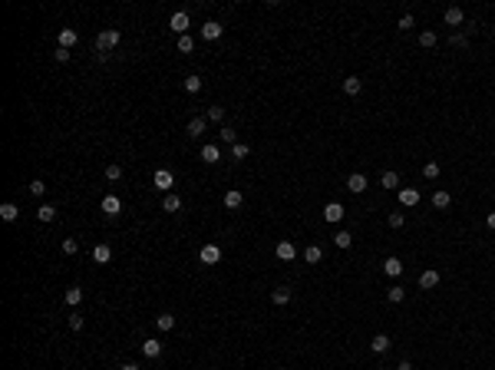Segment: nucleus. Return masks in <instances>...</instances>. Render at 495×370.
<instances>
[{
    "label": "nucleus",
    "mask_w": 495,
    "mask_h": 370,
    "mask_svg": "<svg viewBox=\"0 0 495 370\" xmlns=\"http://www.w3.org/2000/svg\"><path fill=\"white\" fill-rule=\"evenodd\" d=\"M442 20H446V27H462L465 14H462V7H449L446 14H442Z\"/></svg>",
    "instance_id": "obj_8"
},
{
    "label": "nucleus",
    "mask_w": 495,
    "mask_h": 370,
    "mask_svg": "<svg viewBox=\"0 0 495 370\" xmlns=\"http://www.w3.org/2000/svg\"><path fill=\"white\" fill-rule=\"evenodd\" d=\"M248 146H244V142H235V146H231V159H235V162H241V159H248Z\"/></svg>",
    "instance_id": "obj_33"
},
{
    "label": "nucleus",
    "mask_w": 495,
    "mask_h": 370,
    "mask_svg": "<svg viewBox=\"0 0 495 370\" xmlns=\"http://www.w3.org/2000/svg\"><path fill=\"white\" fill-rule=\"evenodd\" d=\"M142 354H145V357H149V360H155V357L158 354H162V340H145V344H142Z\"/></svg>",
    "instance_id": "obj_21"
},
{
    "label": "nucleus",
    "mask_w": 495,
    "mask_h": 370,
    "mask_svg": "<svg viewBox=\"0 0 495 370\" xmlns=\"http://www.w3.org/2000/svg\"><path fill=\"white\" fill-rule=\"evenodd\" d=\"M485 225H488V228L495 231V212H488V215H485Z\"/></svg>",
    "instance_id": "obj_48"
},
{
    "label": "nucleus",
    "mask_w": 495,
    "mask_h": 370,
    "mask_svg": "<svg viewBox=\"0 0 495 370\" xmlns=\"http://www.w3.org/2000/svg\"><path fill=\"white\" fill-rule=\"evenodd\" d=\"M198 258H202V265H218V261H221V248H218V244H202Z\"/></svg>",
    "instance_id": "obj_5"
},
{
    "label": "nucleus",
    "mask_w": 495,
    "mask_h": 370,
    "mask_svg": "<svg viewBox=\"0 0 495 370\" xmlns=\"http://www.w3.org/2000/svg\"><path fill=\"white\" fill-rule=\"evenodd\" d=\"M403 212H390V228H403Z\"/></svg>",
    "instance_id": "obj_42"
},
{
    "label": "nucleus",
    "mask_w": 495,
    "mask_h": 370,
    "mask_svg": "<svg viewBox=\"0 0 495 370\" xmlns=\"http://www.w3.org/2000/svg\"><path fill=\"white\" fill-rule=\"evenodd\" d=\"M347 189L354 192V195H360V192L367 189V175H363V172H354L350 179H347Z\"/></svg>",
    "instance_id": "obj_11"
},
{
    "label": "nucleus",
    "mask_w": 495,
    "mask_h": 370,
    "mask_svg": "<svg viewBox=\"0 0 495 370\" xmlns=\"http://www.w3.org/2000/svg\"><path fill=\"white\" fill-rule=\"evenodd\" d=\"M99 208H102V215H109V218H116V215L122 212V202H119V195H106V198H102V205H99Z\"/></svg>",
    "instance_id": "obj_6"
},
{
    "label": "nucleus",
    "mask_w": 495,
    "mask_h": 370,
    "mask_svg": "<svg viewBox=\"0 0 495 370\" xmlns=\"http://www.w3.org/2000/svg\"><path fill=\"white\" fill-rule=\"evenodd\" d=\"M56 60H60V63H66V60H70V50H63V47H56Z\"/></svg>",
    "instance_id": "obj_47"
},
{
    "label": "nucleus",
    "mask_w": 495,
    "mask_h": 370,
    "mask_svg": "<svg viewBox=\"0 0 495 370\" xmlns=\"http://www.w3.org/2000/svg\"><path fill=\"white\" fill-rule=\"evenodd\" d=\"M162 208L169 215H175V212H182V198L175 195V192H169V195H165V202H162Z\"/></svg>",
    "instance_id": "obj_23"
},
{
    "label": "nucleus",
    "mask_w": 495,
    "mask_h": 370,
    "mask_svg": "<svg viewBox=\"0 0 495 370\" xmlns=\"http://www.w3.org/2000/svg\"><path fill=\"white\" fill-rule=\"evenodd\" d=\"M218 139L225 142V146H235V142H238V133H235L231 126H221V129H218Z\"/></svg>",
    "instance_id": "obj_30"
},
{
    "label": "nucleus",
    "mask_w": 495,
    "mask_h": 370,
    "mask_svg": "<svg viewBox=\"0 0 495 370\" xmlns=\"http://www.w3.org/2000/svg\"><path fill=\"white\" fill-rule=\"evenodd\" d=\"M185 89L189 93H202V76H185Z\"/></svg>",
    "instance_id": "obj_39"
},
{
    "label": "nucleus",
    "mask_w": 495,
    "mask_h": 370,
    "mask_svg": "<svg viewBox=\"0 0 495 370\" xmlns=\"http://www.w3.org/2000/svg\"><path fill=\"white\" fill-rule=\"evenodd\" d=\"M221 30H225V27H221L218 20H205V27H202V40H218V37H221Z\"/></svg>",
    "instance_id": "obj_10"
},
{
    "label": "nucleus",
    "mask_w": 495,
    "mask_h": 370,
    "mask_svg": "<svg viewBox=\"0 0 495 370\" xmlns=\"http://www.w3.org/2000/svg\"><path fill=\"white\" fill-rule=\"evenodd\" d=\"M30 192H33L37 198H43V195H47V182H43V179H33V182H30Z\"/></svg>",
    "instance_id": "obj_38"
},
{
    "label": "nucleus",
    "mask_w": 495,
    "mask_h": 370,
    "mask_svg": "<svg viewBox=\"0 0 495 370\" xmlns=\"http://www.w3.org/2000/svg\"><path fill=\"white\" fill-rule=\"evenodd\" d=\"M93 261H96V265H109V261H112V248H109V244H96V248H93Z\"/></svg>",
    "instance_id": "obj_12"
},
{
    "label": "nucleus",
    "mask_w": 495,
    "mask_h": 370,
    "mask_svg": "<svg viewBox=\"0 0 495 370\" xmlns=\"http://www.w3.org/2000/svg\"><path fill=\"white\" fill-rule=\"evenodd\" d=\"M400 205H403V208L419 205V189H400Z\"/></svg>",
    "instance_id": "obj_15"
},
{
    "label": "nucleus",
    "mask_w": 495,
    "mask_h": 370,
    "mask_svg": "<svg viewBox=\"0 0 495 370\" xmlns=\"http://www.w3.org/2000/svg\"><path fill=\"white\" fill-rule=\"evenodd\" d=\"M79 327H83V317L73 311V314H70V331H79Z\"/></svg>",
    "instance_id": "obj_46"
},
{
    "label": "nucleus",
    "mask_w": 495,
    "mask_h": 370,
    "mask_svg": "<svg viewBox=\"0 0 495 370\" xmlns=\"http://www.w3.org/2000/svg\"><path fill=\"white\" fill-rule=\"evenodd\" d=\"M449 205H452V195H449V192H432V208H449Z\"/></svg>",
    "instance_id": "obj_24"
},
{
    "label": "nucleus",
    "mask_w": 495,
    "mask_h": 370,
    "mask_svg": "<svg viewBox=\"0 0 495 370\" xmlns=\"http://www.w3.org/2000/svg\"><path fill=\"white\" fill-rule=\"evenodd\" d=\"M17 215H20V208H17L14 202H4V205H0V218H4V221H17Z\"/></svg>",
    "instance_id": "obj_25"
},
{
    "label": "nucleus",
    "mask_w": 495,
    "mask_h": 370,
    "mask_svg": "<svg viewBox=\"0 0 495 370\" xmlns=\"http://www.w3.org/2000/svg\"><path fill=\"white\" fill-rule=\"evenodd\" d=\"M241 205H244V195H241L238 189H228V192H225V208H228V212H238Z\"/></svg>",
    "instance_id": "obj_9"
},
{
    "label": "nucleus",
    "mask_w": 495,
    "mask_h": 370,
    "mask_svg": "<svg viewBox=\"0 0 495 370\" xmlns=\"http://www.w3.org/2000/svg\"><path fill=\"white\" fill-rule=\"evenodd\" d=\"M63 252L66 255H76L79 252V241H76V238H66V241H63Z\"/></svg>",
    "instance_id": "obj_43"
},
{
    "label": "nucleus",
    "mask_w": 495,
    "mask_h": 370,
    "mask_svg": "<svg viewBox=\"0 0 495 370\" xmlns=\"http://www.w3.org/2000/svg\"><path fill=\"white\" fill-rule=\"evenodd\" d=\"M383 271H386V278H400L403 275V261L400 258H386L383 261Z\"/></svg>",
    "instance_id": "obj_19"
},
{
    "label": "nucleus",
    "mask_w": 495,
    "mask_h": 370,
    "mask_svg": "<svg viewBox=\"0 0 495 370\" xmlns=\"http://www.w3.org/2000/svg\"><path fill=\"white\" fill-rule=\"evenodd\" d=\"M304 261H307V265H320V261H323V248H320V244H307V248H304Z\"/></svg>",
    "instance_id": "obj_13"
},
{
    "label": "nucleus",
    "mask_w": 495,
    "mask_h": 370,
    "mask_svg": "<svg viewBox=\"0 0 495 370\" xmlns=\"http://www.w3.org/2000/svg\"><path fill=\"white\" fill-rule=\"evenodd\" d=\"M344 93L347 96H360L363 93V79L360 76H347L344 79Z\"/></svg>",
    "instance_id": "obj_16"
},
{
    "label": "nucleus",
    "mask_w": 495,
    "mask_h": 370,
    "mask_svg": "<svg viewBox=\"0 0 495 370\" xmlns=\"http://www.w3.org/2000/svg\"><path fill=\"white\" fill-rule=\"evenodd\" d=\"M413 24H416V20H413V14H403L396 27H400V30H413Z\"/></svg>",
    "instance_id": "obj_41"
},
{
    "label": "nucleus",
    "mask_w": 495,
    "mask_h": 370,
    "mask_svg": "<svg viewBox=\"0 0 495 370\" xmlns=\"http://www.w3.org/2000/svg\"><path fill=\"white\" fill-rule=\"evenodd\" d=\"M436 43H439V37H436V30H423V33H419V47H423V50H432Z\"/></svg>",
    "instance_id": "obj_26"
},
{
    "label": "nucleus",
    "mask_w": 495,
    "mask_h": 370,
    "mask_svg": "<svg viewBox=\"0 0 495 370\" xmlns=\"http://www.w3.org/2000/svg\"><path fill=\"white\" fill-rule=\"evenodd\" d=\"M208 119H212V122H221V119H225V109H221V106H212V109H208Z\"/></svg>",
    "instance_id": "obj_44"
},
{
    "label": "nucleus",
    "mask_w": 495,
    "mask_h": 370,
    "mask_svg": "<svg viewBox=\"0 0 495 370\" xmlns=\"http://www.w3.org/2000/svg\"><path fill=\"white\" fill-rule=\"evenodd\" d=\"M106 179H109V182H119V179H122V169H119V166H106Z\"/></svg>",
    "instance_id": "obj_40"
},
{
    "label": "nucleus",
    "mask_w": 495,
    "mask_h": 370,
    "mask_svg": "<svg viewBox=\"0 0 495 370\" xmlns=\"http://www.w3.org/2000/svg\"><path fill=\"white\" fill-rule=\"evenodd\" d=\"M436 284H439V271H423V275H419V288H423V291H432V288H436Z\"/></svg>",
    "instance_id": "obj_14"
},
{
    "label": "nucleus",
    "mask_w": 495,
    "mask_h": 370,
    "mask_svg": "<svg viewBox=\"0 0 495 370\" xmlns=\"http://www.w3.org/2000/svg\"><path fill=\"white\" fill-rule=\"evenodd\" d=\"M119 40H122V33H119V30H102L99 37H96V53H99V60L109 53V50L119 47Z\"/></svg>",
    "instance_id": "obj_1"
},
{
    "label": "nucleus",
    "mask_w": 495,
    "mask_h": 370,
    "mask_svg": "<svg viewBox=\"0 0 495 370\" xmlns=\"http://www.w3.org/2000/svg\"><path fill=\"white\" fill-rule=\"evenodd\" d=\"M152 185H155L158 192H172V185H175V175L169 172V169H158V172L152 175Z\"/></svg>",
    "instance_id": "obj_3"
},
{
    "label": "nucleus",
    "mask_w": 495,
    "mask_h": 370,
    "mask_svg": "<svg viewBox=\"0 0 495 370\" xmlns=\"http://www.w3.org/2000/svg\"><path fill=\"white\" fill-rule=\"evenodd\" d=\"M274 255H277L281 261H294V258H297V248H294V241H277Z\"/></svg>",
    "instance_id": "obj_7"
},
{
    "label": "nucleus",
    "mask_w": 495,
    "mask_h": 370,
    "mask_svg": "<svg viewBox=\"0 0 495 370\" xmlns=\"http://www.w3.org/2000/svg\"><path fill=\"white\" fill-rule=\"evenodd\" d=\"M189 136H195V139H198V136H205V116H195L189 122Z\"/></svg>",
    "instance_id": "obj_31"
},
{
    "label": "nucleus",
    "mask_w": 495,
    "mask_h": 370,
    "mask_svg": "<svg viewBox=\"0 0 495 370\" xmlns=\"http://www.w3.org/2000/svg\"><path fill=\"white\" fill-rule=\"evenodd\" d=\"M396 370H416V367H413L409 360H400V367H396Z\"/></svg>",
    "instance_id": "obj_49"
},
{
    "label": "nucleus",
    "mask_w": 495,
    "mask_h": 370,
    "mask_svg": "<svg viewBox=\"0 0 495 370\" xmlns=\"http://www.w3.org/2000/svg\"><path fill=\"white\" fill-rule=\"evenodd\" d=\"M344 215L347 212H344V205H340V202H327V205H323V221H330V225H337Z\"/></svg>",
    "instance_id": "obj_4"
},
{
    "label": "nucleus",
    "mask_w": 495,
    "mask_h": 370,
    "mask_svg": "<svg viewBox=\"0 0 495 370\" xmlns=\"http://www.w3.org/2000/svg\"><path fill=\"white\" fill-rule=\"evenodd\" d=\"M449 43H452L456 50H462L465 43H469V40H465V33H452V40H449Z\"/></svg>",
    "instance_id": "obj_45"
},
{
    "label": "nucleus",
    "mask_w": 495,
    "mask_h": 370,
    "mask_svg": "<svg viewBox=\"0 0 495 370\" xmlns=\"http://www.w3.org/2000/svg\"><path fill=\"white\" fill-rule=\"evenodd\" d=\"M63 301H66V304H70V307H76L79 301H83V288H76V284H73V288H66Z\"/></svg>",
    "instance_id": "obj_27"
},
{
    "label": "nucleus",
    "mask_w": 495,
    "mask_h": 370,
    "mask_svg": "<svg viewBox=\"0 0 495 370\" xmlns=\"http://www.w3.org/2000/svg\"><path fill=\"white\" fill-rule=\"evenodd\" d=\"M202 159H205V162H208V166H215V162H218V159H221L218 146H215V142H205V146H202Z\"/></svg>",
    "instance_id": "obj_18"
},
{
    "label": "nucleus",
    "mask_w": 495,
    "mask_h": 370,
    "mask_svg": "<svg viewBox=\"0 0 495 370\" xmlns=\"http://www.w3.org/2000/svg\"><path fill=\"white\" fill-rule=\"evenodd\" d=\"M169 27L175 30V37H185V33H189V14H185V10H175V14L169 17Z\"/></svg>",
    "instance_id": "obj_2"
},
{
    "label": "nucleus",
    "mask_w": 495,
    "mask_h": 370,
    "mask_svg": "<svg viewBox=\"0 0 495 370\" xmlns=\"http://www.w3.org/2000/svg\"><path fill=\"white\" fill-rule=\"evenodd\" d=\"M334 244H337V248H350V244H354V235H350V231H337V235H334Z\"/></svg>",
    "instance_id": "obj_34"
},
{
    "label": "nucleus",
    "mask_w": 495,
    "mask_h": 370,
    "mask_svg": "<svg viewBox=\"0 0 495 370\" xmlns=\"http://www.w3.org/2000/svg\"><path fill=\"white\" fill-rule=\"evenodd\" d=\"M370 350H373V354H386V350H390V337H386V334H377V337L370 340Z\"/></svg>",
    "instance_id": "obj_22"
},
{
    "label": "nucleus",
    "mask_w": 495,
    "mask_h": 370,
    "mask_svg": "<svg viewBox=\"0 0 495 370\" xmlns=\"http://www.w3.org/2000/svg\"><path fill=\"white\" fill-rule=\"evenodd\" d=\"M122 370H139V367H135V363H122Z\"/></svg>",
    "instance_id": "obj_50"
},
{
    "label": "nucleus",
    "mask_w": 495,
    "mask_h": 370,
    "mask_svg": "<svg viewBox=\"0 0 495 370\" xmlns=\"http://www.w3.org/2000/svg\"><path fill=\"white\" fill-rule=\"evenodd\" d=\"M76 40H79L76 30H70V27H66V30H60V47H63V50H73V47H76Z\"/></svg>",
    "instance_id": "obj_20"
},
{
    "label": "nucleus",
    "mask_w": 495,
    "mask_h": 370,
    "mask_svg": "<svg viewBox=\"0 0 495 370\" xmlns=\"http://www.w3.org/2000/svg\"><path fill=\"white\" fill-rule=\"evenodd\" d=\"M155 327H158V331H172V327H175V314H169V311L158 314L155 317Z\"/></svg>",
    "instance_id": "obj_29"
},
{
    "label": "nucleus",
    "mask_w": 495,
    "mask_h": 370,
    "mask_svg": "<svg viewBox=\"0 0 495 370\" xmlns=\"http://www.w3.org/2000/svg\"><path fill=\"white\" fill-rule=\"evenodd\" d=\"M380 185H383L386 192H393V189H400V175L393 172V169H386L383 175H380Z\"/></svg>",
    "instance_id": "obj_17"
},
{
    "label": "nucleus",
    "mask_w": 495,
    "mask_h": 370,
    "mask_svg": "<svg viewBox=\"0 0 495 370\" xmlns=\"http://www.w3.org/2000/svg\"><path fill=\"white\" fill-rule=\"evenodd\" d=\"M271 301H274V304H287V301H291V291H287V288H274V291H271Z\"/></svg>",
    "instance_id": "obj_35"
},
{
    "label": "nucleus",
    "mask_w": 495,
    "mask_h": 370,
    "mask_svg": "<svg viewBox=\"0 0 495 370\" xmlns=\"http://www.w3.org/2000/svg\"><path fill=\"white\" fill-rule=\"evenodd\" d=\"M37 218L43 221V225H50V221L56 218V208H53V205H40V208H37Z\"/></svg>",
    "instance_id": "obj_28"
},
{
    "label": "nucleus",
    "mask_w": 495,
    "mask_h": 370,
    "mask_svg": "<svg viewBox=\"0 0 495 370\" xmlns=\"http://www.w3.org/2000/svg\"><path fill=\"white\" fill-rule=\"evenodd\" d=\"M386 298H390V304H400V301L406 298V288H400V284H393V288L386 291Z\"/></svg>",
    "instance_id": "obj_32"
},
{
    "label": "nucleus",
    "mask_w": 495,
    "mask_h": 370,
    "mask_svg": "<svg viewBox=\"0 0 495 370\" xmlns=\"http://www.w3.org/2000/svg\"><path fill=\"white\" fill-rule=\"evenodd\" d=\"M439 172H442L439 162H426V166H423V175H426V179H439Z\"/></svg>",
    "instance_id": "obj_37"
},
{
    "label": "nucleus",
    "mask_w": 495,
    "mask_h": 370,
    "mask_svg": "<svg viewBox=\"0 0 495 370\" xmlns=\"http://www.w3.org/2000/svg\"><path fill=\"white\" fill-rule=\"evenodd\" d=\"M192 50H195V40H192L189 33H185V37H179V53H192Z\"/></svg>",
    "instance_id": "obj_36"
}]
</instances>
